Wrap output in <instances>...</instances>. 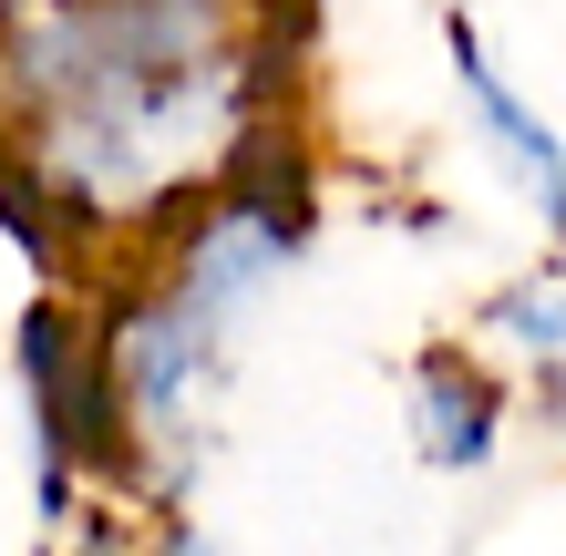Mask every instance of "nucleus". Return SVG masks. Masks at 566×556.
I'll return each instance as SVG.
<instances>
[{
	"mask_svg": "<svg viewBox=\"0 0 566 556\" xmlns=\"http://www.w3.org/2000/svg\"><path fill=\"white\" fill-rule=\"evenodd\" d=\"M124 556H227V536H217V526H196V515L176 505V515H135Z\"/></svg>",
	"mask_w": 566,
	"mask_h": 556,
	"instance_id": "5",
	"label": "nucleus"
},
{
	"mask_svg": "<svg viewBox=\"0 0 566 556\" xmlns=\"http://www.w3.org/2000/svg\"><path fill=\"white\" fill-rule=\"evenodd\" d=\"M443 73H453V104H463V124H474L484 166L505 176L515 207L546 227V258H566V135L546 124L536 93L494 62V42L474 31V11H443Z\"/></svg>",
	"mask_w": 566,
	"mask_h": 556,
	"instance_id": "2",
	"label": "nucleus"
},
{
	"mask_svg": "<svg viewBox=\"0 0 566 556\" xmlns=\"http://www.w3.org/2000/svg\"><path fill=\"white\" fill-rule=\"evenodd\" d=\"M289 0H0V217L93 289L289 135Z\"/></svg>",
	"mask_w": 566,
	"mask_h": 556,
	"instance_id": "1",
	"label": "nucleus"
},
{
	"mask_svg": "<svg viewBox=\"0 0 566 556\" xmlns=\"http://www.w3.org/2000/svg\"><path fill=\"white\" fill-rule=\"evenodd\" d=\"M515 422H525V391H515V371L494 361L484 340L412 350V371H402V433H412V453L432 474H494L505 443H515Z\"/></svg>",
	"mask_w": 566,
	"mask_h": 556,
	"instance_id": "3",
	"label": "nucleus"
},
{
	"mask_svg": "<svg viewBox=\"0 0 566 556\" xmlns=\"http://www.w3.org/2000/svg\"><path fill=\"white\" fill-rule=\"evenodd\" d=\"M474 340L515 371L525 412H536L546 433H566V258H546V269L494 289V300L474 310Z\"/></svg>",
	"mask_w": 566,
	"mask_h": 556,
	"instance_id": "4",
	"label": "nucleus"
}]
</instances>
